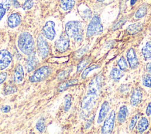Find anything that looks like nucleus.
I'll return each instance as SVG.
<instances>
[{
	"mask_svg": "<svg viewBox=\"0 0 151 134\" xmlns=\"http://www.w3.org/2000/svg\"><path fill=\"white\" fill-rule=\"evenodd\" d=\"M18 47L25 55H30L34 48V41L28 32H21L18 38Z\"/></svg>",
	"mask_w": 151,
	"mask_h": 134,
	"instance_id": "1",
	"label": "nucleus"
},
{
	"mask_svg": "<svg viewBox=\"0 0 151 134\" xmlns=\"http://www.w3.org/2000/svg\"><path fill=\"white\" fill-rule=\"evenodd\" d=\"M65 31L69 37L72 38L77 42L81 41L83 38V27L80 21H68L65 25Z\"/></svg>",
	"mask_w": 151,
	"mask_h": 134,
	"instance_id": "2",
	"label": "nucleus"
},
{
	"mask_svg": "<svg viewBox=\"0 0 151 134\" xmlns=\"http://www.w3.org/2000/svg\"><path fill=\"white\" fill-rule=\"evenodd\" d=\"M103 27L101 23L100 18L97 15H94L90 21L86 32V36L88 38L97 35L102 33Z\"/></svg>",
	"mask_w": 151,
	"mask_h": 134,
	"instance_id": "3",
	"label": "nucleus"
},
{
	"mask_svg": "<svg viewBox=\"0 0 151 134\" xmlns=\"http://www.w3.org/2000/svg\"><path fill=\"white\" fill-rule=\"evenodd\" d=\"M51 68L49 66H42L38 68L34 74L29 77V80L31 82H39L47 79L51 73Z\"/></svg>",
	"mask_w": 151,
	"mask_h": 134,
	"instance_id": "4",
	"label": "nucleus"
},
{
	"mask_svg": "<svg viewBox=\"0 0 151 134\" xmlns=\"http://www.w3.org/2000/svg\"><path fill=\"white\" fill-rule=\"evenodd\" d=\"M99 95L87 92L83 97L81 102V107L86 111L90 110L95 105Z\"/></svg>",
	"mask_w": 151,
	"mask_h": 134,
	"instance_id": "5",
	"label": "nucleus"
},
{
	"mask_svg": "<svg viewBox=\"0 0 151 134\" xmlns=\"http://www.w3.org/2000/svg\"><path fill=\"white\" fill-rule=\"evenodd\" d=\"M70 41L69 36L66 32H63L60 38L55 42V47L60 52L65 51L69 47Z\"/></svg>",
	"mask_w": 151,
	"mask_h": 134,
	"instance_id": "6",
	"label": "nucleus"
},
{
	"mask_svg": "<svg viewBox=\"0 0 151 134\" xmlns=\"http://www.w3.org/2000/svg\"><path fill=\"white\" fill-rule=\"evenodd\" d=\"M115 119V112L112 110L106 118L101 128L102 133H111L113 130Z\"/></svg>",
	"mask_w": 151,
	"mask_h": 134,
	"instance_id": "7",
	"label": "nucleus"
},
{
	"mask_svg": "<svg viewBox=\"0 0 151 134\" xmlns=\"http://www.w3.org/2000/svg\"><path fill=\"white\" fill-rule=\"evenodd\" d=\"M37 47L39 55L42 58H45L48 55L49 47L44 38L40 35L37 38Z\"/></svg>",
	"mask_w": 151,
	"mask_h": 134,
	"instance_id": "8",
	"label": "nucleus"
},
{
	"mask_svg": "<svg viewBox=\"0 0 151 134\" xmlns=\"http://www.w3.org/2000/svg\"><path fill=\"white\" fill-rule=\"evenodd\" d=\"M42 32L46 38L49 40H53L55 36V23L52 21L46 22L42 28Z\"/></svg>",
	"mask_w": 151,
	"mask_h": 134,
	"instance_id": "9",
	"label": "nucleus"
},
{
	"mask_svg": "<svg viewBox=\"0 0 151 134\" xmlns=\"http://www.w3.org/2000/svg\"><path fill=\"white\" fill-rule=\"evenodd\" d=\"M12 61L11 53L6 50H0V70L6 68Z\"/></svg>",
	"mask_w": 151,
	"mask_h": 134,
	"instance_id": "10",
	"label": "nucleus"
},
{
	"mask_svg": "<svg viewBox=\"0 0 151 134\" xmlns=\"http://www.w3.org/2000/svg\"><path fill=\"white\" fill-rule=\"evenodd\" d=\"M126 57L130 67L132 68H136L139 65V60L133 48H130L129 49L127 52Z\"/></svg>",
	"mask_w": 151,
	"mask_h": 134,
	"instance_id": "11",
	"label": "nucleus"
},
{
	"mask_svg": "<svg viewBox=\"0 0 151 134\" xmlns=\"http://www.w3.org/2000/svg\"><path fill=\"white\" fill-rule=\"evenodd\" d=\"M142 100V92L139 88L134 89L130 97V104L133 106H136L139 104Z\"/></svg>",
	"mask_w": 151,
	"mask_h": 134,
	"instance_id": "12",
	"label": "nucleus"
},
{
	"mask_svg": "<svg viewBox=\"0 0 151 134\" xmlns=\"http://www.w3.org/2000/svg\"><path fill=\"white\" fill-rule=\"evenodd\" d=\"M109 110H110V105H109V102L107 101L104 102L101 106V108H100V110L99 112V117H98V119H97L98 123H100L104 120V119L106 118L107 113H109Z\"/></svg>",
	"mask_w": 151,
	"mask_h": 134,
	"instance_id": "13",
	"label": "nucleus"
},
{
	"mask_svg": "<svg viewBox=\"0 0 151 134\" xmlns=\"http://www.w3.org/2000/svg\"><path fill=\"white\" fill-rule=\"evenodd\" d=\"M21 22V17L17 13L11 14L8 18V25L11 28H14L18 26Z\"/></svg>",
	"mask_w": 151,
	"mask_h": 134,
	"instance_id": "14",
	"label": "nucleus"
},
{
	"mask_svg": "<svg viewBox=\"0 0 151 134\" xmlns=\"http://www.w3.org/2000/svg\"><path fill=\"white\" fill-rule=\"evenodd\" d=\"M143 28V24L142 22H136L129 25L126 31L129 35H135L140 32Z\"/></svg>",
	"mask_w": 151,
	"mask_h": 134,
	"instance_id": "15",
	"label": "nucleus"
},
{
	"mask_svg": "<svg viewBox=\"0 0 151 134\" xmlns=\"http://www.w3.org/2000/svg\"><path fill=\"white\" fill-rule=\"evenodd\" d=\"M24 70L21 64H17L14 73V80L15 83H20L24 79Z\"/></svg>",
	"mask_w": 151,
	"mask_h": 134,
	"instance_id": "16",
	"label": "nucleus"
},
{
	"mask_svg": "<svg viewBox=\"0 0 151 134\" xmlns=\"http://www.w3.org/2000/svg\"><path fill=\"white\" fill-rule=\"evenodd\" d=\"M38 64V59L35 54H31L27 61V69L28 72L34 70Z\"/></svg>",
	"mask_w": 151,
	"mask_h": 134,
	"instance_id": "17",
	"label": "nucleus"
},
{
	"mask_svg": "<svg viewBox=\"0 0 151 134\" xmlns=\"http://www.w3.org/2000/svg\"><path fill=\"white\" fill-rule=\"evenodd\" d=\"M149 126V122L146 117H142L138 122L136 126V129L139 133L144 132Z\"/></svg>",
	"mask_w": 151,
	"mask_h": 134,
	"instance_id": "18",
	"label": "nucleus"
},
{
	"mask_svg": "<svg viewBox=\"0 0 151 134\" xmlns=\"http://www.w3.org/2000/svg\"><path fill=\"white\" fill-rule=\"evenodd\" d=\"M128 115V109L127 107L123 105L121 106L119 109L118 115H117V120L120 123H123L127 117Z\"/></svg>",
	"mask_w": 151,
	"mask_h": 134,
	"instance_id": "19",
	"label": "nucleus"
},
{
	"mask_svg": "<svg viewBox=\"0 0 151 134\" xmlns=\"http://www.w3.org/2000/svg\"><path fill=\"white\" fill-rule=\"evenodd\" d=\"M76 0H61L60 7L64 11L71 10L75 5Z\"/></svg>",
	"mask_w": 151,
	"mask_h": 134,
	"instance_id": "20",
	"label": "nucleus"
},
{
	"mask_svg": "<svg viewBox=\"0 0 151 134\" xmlns=\"http://www.w3.org/2000/svg\"><path fill=\"white\" fill-rule=\"evenodd\" d=\"M142 53L146 59H151V41H148L142 48Z\"/></svg>",
	"mask_w": 151,
	"mask_h": 134,
	"instance_id": "21",
	"label": "nucleus"
},
{
	"mask_svg": "<svg viewBox=\"0 0 151 134\" xmlns=\"http://www.w3.org/2000/svg\"><path fill=\"white\" fill-rule=\"evenodd\" d=\"M122 71H122L121 70H119L117 68H113L110 72V76L113 80L118 81L120 79H121L123 77V76H124L123 73Z\"/></svg>",
	"mask_w": 151,
	"mask_h": 134,
	"instance_id": "22",
	"label": "nucleus"
},
{
	"mask_svg": "<svg viewBox=\"0 0 151 134\" xmlns=\"http://www.w3.org/2000/svg\"><path fill=\"white\" fill-rule=\"evenodd\" d=\"M78 83V80L76 79H71L66 82H64L62 83L58 87V90L60 91H63L67 89L68 87L76 85Z\"/></svg>",
	"mask_w": 151,
	"mask_h": 134,
	"instance_id": "23",
	"label": "nucleus"
},
{
	"mask_svg": "<svg viewBox=\"0 0 151 134\" xmlns=\"http://www.w3.org/2000/svg\"><path fill=\"white\" fill-rule=\"evenodd\" d=\"M147 5L146 4H143L136 11L134 17L136 18H141L145 17L147 13Z\"/></svg>",
	"mask_w": 151,
	"mask_h": 134,
	"instance_id": "24",
	"label": "nucleus"
},
{
	"mask_svg": "<svg viewBox=\"0 0 151 134\" xmlns=\"http://www.w3.org/2000/svg\"><path fill=\"white\" fill-rule=\"evenodd\" d=\"M117 64L118 66L119 67L120 69L123 71H126L128 69V65H127V63L126 60V59L124 58V57L123 56L121 57L119 60L117 61Z\"/></svg>",
	"mask_w": 151,
	"mask_h": 134,
	"instance_id": "25",
	"label": "nucleus"
},
{
	"mask_svg": "<svg viewBox=\"0 0 151 134\" xmlns=\"http://www.w3.org/2000/svg\"><path fill=\"white\" fill-rule=\"evenodd\" d=\"M100 67V66L99 65H97V64H93L91 66H90V67L86 68L85 70H84V71H83L82 73V74H81V78L83 79H85L87 76H88V74H89V73L95 69H97L98 68Z\"/></svg>",
	"mask_w": 151,
	"mask_h": 134,
	"instance_id": "26",
	"label": "nucleus"
},
{
	"mask_svg": "<svg viewBox=\"0 0 151 134\" xmlns=\"http://www.w3.org/2000/svg\"><path fill=\"white\" fill-rule=\"evenodd\" d=\"M17 91V87L14 85H7L4 87V91L6 95L13 94Z\"/></svg>",
	"mask_w": 151,
	"mask_h": 134,
	"instance_id": "27",
	"label": "nucleus"
},
{
	"mask_svg": "<svg viewBox=\"0 0 151 134\" xmlns=\"http://www.w3.org/2000/svg\"><path fill=\"white\" fill-rule=\"evenodd\" d=\"M36 128L40 132H43L44 131L45 128V120L43 117H41L38 120L36 123Z\"/></svg>",
	"mask_w": 151,
	"mask_h": 134,
	"instance_id": "28",
	"label": "nucleus"
},
{
	"mask_svg": "<svg viewBox=\"0 0 151 134\" xmlns=\"http://www.w3.org/2000/svg\"><path fill=\"white\" fill-rule=\"evenodd\" d=\"M142 84L143 86L151 87V75L145 74L142 77Z\"/></svg>",
	"mask_w": 151,
	"mask_h": 134,
	"instance_id": "29",
	"label": "nucleus"
},
{
	"mask_svg": "<svg viewBox=\"0 0 151 134\" xmlns=\"http://www.w3.org/2000/svg\"><path fill=\"white\" fill-rule=\"evenodd\" d=\"M71 98L72 96L71 94H68L64 97L65 100V104H64V110L68 111L71 106Z\"/></svg>",
	"mask_w": 151,
	"mask_h": 134,
	"instance_id": "30",
	"label": "nucleus"
},
{
	"mask_svg": "<svg viewBox=\"0 0 151 134\" xmlns=\"http://www.w3.org/2000/svg\"><path fill=\"white\" fill-rule=\"evenodd\" d=\"M72 70L71 68H68L67 69H65V70L61 71L58 76V79L59 80H64L70 74L71 71Z\"/></svg>",
	"mask_w": 151,
	"mask_h": 134,
	"instance_id": "31",
	"label": "nucleus"
},
{
	"mask_svg": "<svg viewBox=\"0 0 151 134\" xmlns=\"http://www.w3.org/2000/svg\"><path fill=\"white\" fill-rule=\"evenodd\" d=\"M89 62H90L89 58H87L82 60L77 66V72H80L82 71L84 69V68L89 63Z\"/></svg>",
	"mask_w": 151,
	"mask_h": 134,
	"instance_id": "32",
	"label": "nucleus"
},
{
	"mask_svg": "<svg viewBox=\"0 0 151 134\" xmlns=\"http://www.w3.org/2000/svg\"><path fill=\"white\" fill-rule=\"evenodd\" d=\"M139 117V113L136 114L132 117V119H131V121L130 122V124H129V129H130V130H132L134 129V128L135 127V126L136 125V123L138 120Z\"/></svg>",
	"mask_w": 151,
	"mask_h": 134,
	"instance_id": "33",
	"label": "nucleus"
},
{
	"mask_svg": "<svg viewBox=\"0 0 151 134\" xmlns=\"http://www.w3.org/2000/svg\"><path fill=\"white\" fill-rule=\"evenodd\" d=\"M34 5L33 0H25L24 3L23 4L22 8L24 10H28L32 8Z\"/></svg>",
	"mask_w": 151,
	"mask_h": 134,
	"instance_id": "34",
	"label": "nucleus"
},
{
	"mask_svg": "<svg viewBox=\"0 0 151 134\" xmlns=\"http://www.w3.org/2000/svg\"><path fill=\"white\" fill-rule=\"evenodd\" d=\"M126 19L125 18H122V19H120L119 22H117L113 27V30H116L119 29V28H120L123 25H124V24L126 22Z\"/></svg>",
	"mask_w": 151,
	"mask_h": 134,
	"instance_id": "35",
	"label": "nucleus"
},
{
	"mask_svg": "<svg viewBox=\"0 0 151 134\" xmlns=\"http://www.w3.org/2000/svg\"><path fill=\"white\" fill-rule=\"evenodd\" d=\"M0 4H2L6 9H8L12 4L11 0H0Z\"/></svg>",
	"mask_w": 151,
	"mask_h": 134,
	"instance_id": "36",
	"label": "nucleus"
},
{
	"mask_svg": "<svg viewBox=\"0 0 151 134\" xmlns=\"http://www.w3.org/2000/svg\"><path fill=\"white\" fill-rule=\"evenodd\" d=\"M87 50H88V47H83V48L77 50V51H76V57L79 58L81 56H82L87 51Z\"/></svg>",
	"mask_w": 151,
	"mask_h": 134,
	"instance_id": "37",
	"label": "nucleus"
},
{
	"mask_svg": "<svg viewBox=\"0 0 151 134\" xmlns=\"http://www.w3.org/2000/svg\"><path fill=\"white\" fill-rule=\"evenodd\" d=\"M6 12V9L4 6V5L1 4H0V21L2 19V18L4 17V15Z\"/></svg>",
	"mask_w": 151,
	"mask_h": 134,
	"instance_id": "38",
	"label": "nucleus"
},
{
	"mask_svg": "<svg viewBox=\"0 0 151 134\" xmlns=\"http://www.w3.org/2000/svg\"><path fill=\"white\" fill-rule=\"evenodd\" d=\"M7 73L5 72L0 73V84H2L6 79Z\"/></svg>",
	"mask_w": 151,
	"mask_h": 134,
	"instance_id": "39",
	"label": "nucleus"
},
{
	"mask_svg": "<svg viewBox=\"0 0 151 134\" xmlns=\"http://www.w3.org/2000/svg\"><path fill=\"white\" fill-rule=\"evenodd\" d=\"M11 110V107L9 106L8 105H6V106H4L3 107H1V110L3 112V113H8Z\"/></svg>",
	"mask_w": 151,
	"mask_h": 134,
	"instance_id": "40",
	"label": "nucleus"
},
{
	"mask_svg": "<svg viewBox=\"0 0 151 134\" xmlns=\"http://www.w3.org/2000/svg\"><path fill=\"white\" fill-rule=\"evenodd\" d=\"M146 114L147 116H150L151 115V102L149 103L146 109Z\"/></svg>",
	"mask_w": 151,
	"mask_h": 134,
	"instance_id": "41",
	"label": "nucleus"
},
{
	"mask_svg": "<svg viewBox=\"0 0 151 134\" xmlns=\"http://www.w3.org/2000/svg\"><path fill=\"white\" fill-rule=\"evenodd\" d=\"M11 1H12V4L15 8H18L20 7V5L17 0H11Z\"/></svg>",
	"mask_w": 151,
	"mask_h": 134,
	"instance_id": "42",
	"label": "nucleus"
},
{
	"mask_svg": "<svg viewBox=\"0 0 151 134\" xmlns=\"http://www.w3.org/2000/svg\"><path fill=\"white\" fill-rule=\"evenodd\" d=\"M146 68L147 71L149 73H151V62L148 63L146 66Z\"/></svg>",
	"mask_w": 151,
	"mask_h": 134,
	"instance_id": "43",
	"label": "nucleus"
},
{
	"mask_svg": "<svg viewBox=\"0 0 151 134\" xmlns=\"http://www.w3.org/2000/svg\"><path fill=\"white\" fill-rule=\"evenodd\" d=\"M137 1V0H130V5H134Z\"/></svg>",
	"mask_w": 151,
	"mask_h": 134,
	"instance_id": "44",
	"label": "nucleus"
},
{
	"mask_svg": "<svg viewBox=\"0 0 151 134\" xmlns=\"http://www.w3.org/2000/svg\"><path fill=\"white\" fill-rule=\"evenodd\" d=\"M97 1H99V2H103V1H104L105 0H96Z\"/></svg>",
	"mask_w": 151,
	"mask_h": 134,
	"instance_id": "45",
	"label": "nucleus"
}]
</instances>
